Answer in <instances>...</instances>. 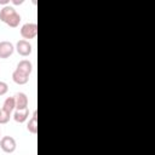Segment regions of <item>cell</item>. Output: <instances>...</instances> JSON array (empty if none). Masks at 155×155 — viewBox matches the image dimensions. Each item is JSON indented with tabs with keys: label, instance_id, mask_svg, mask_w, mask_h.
<instances>
[{
	"label": "cell",
	"instance_id": "5",
	"mask_svg": "<svg viewBox=\"0 0 155 155\" xmlns=\"http://www.w3.org/2000/svg\"><path fill=\"white\" fill-rule=\"evenodd\" d=\"M15 101H16V110H22L28 108L29 99L24 92H18L15 94Z\"/></svg>",
	"mask_w": 155,
	"mask_h": 155
},
{
	"label": "cell",
	"instance_id": "2",
	"mask_svg": "<svg viewBox=\"0 0 155 155\" xmlns=\"http://www.w3.org/2000/svg\"><path fill=\"white\" fill-rule=\"evenodd\" d=\"M0 148L4 153H7V154H11L16 150L17 148V143H16V139L11 136H4L1 139H0Z\"/></svg>",
	"mask_w": 155,
	"mask_h": 155
},
{
	"label": "cell",
	"instance_id": "4",
	"mask_svg": "<svg viewBox=\"0 0 155 155\" xmlns=\"http://www.w3.org/2000/svg\"><path fill=\"white\" fill-rule=\"evenodd\" d=\"M13 51H15V46L12 42L6 41V40L0 41V58L2 59L8 58L10 56H12Z\"/></svg>",
	"mask_w": 155,
	"mask_h": 155
},
{
	"label": "cell",
	"instance_id": "15",
	"mask_svg": "<svg viewBox=\"0 0 155 155\" xmlns=\"http://www.w3.org/2000/svg\"><path fill=\"white\" fill-rule=\"evenodd\" d=\"M12 4H13V5H21V4H23V0H19V1H18V0H13Z\"/></svg>",
	"mask_w": 155,
	"mask_h": 155
},
{
	"label": "cell",
	"instance_id": "3",
	"mask_svg": "<svg viewBox=\"0 0 155 155\" xmlns=\"http://www.w3.org/2000/svg\"><path fill=\"white\" fill-rule=\"evenodd\" d=\"M15 50L17 51L18 54H21V56H23V57H27V56H29V54L31 53L33 47H31V45H30L29 41L22 39V40H18V41H17Z\"/></svg>",
	"mask_w": 155,
	"mask_h": 155
},
{
	"label": "cell",
	"instance_id": "6",
	"mask_svg": "<svg viewBox=\"0 0 155 155\" xmlns=\"http://www.w3.org/2000/svg\"><path fill=\"white\" fill-rule=\"evenodd\" d=\"M12 80L17 85H25L29 81V75L17 70V69H15L13 73H12Z\"/></svg>",
	"mask_w": 155,
	"mask_h": 155
},
{
	"label": "cell",
	"instance_id": "12",
	"mask_svg": "<svg viewBox=\"0 0 155 155\" xmlns=\"http://www.w3.org/2000/svg\"><path fill=\"white\" fill-rule=\"evenodd\" d=\"M2 109L7 113H12L13 109H16V101H15V96L13 97H7L5 101H4V104H2Z\"/></svg>",
	"mask_w": 155,
	"mask_h": 155
},
{
	"label": "cell",
	"instance_id": "10",
	"mask_svg": "<svg viewBox=\"0 0 155 155\" xmlns=\"http://www.w3.org/2000/svg\"><path fill=\"white\" fill-rule=\"evenodd\" d=\"M15 12H16V8H15L13 6H10V5L4 6V7L0 10V21L5 23V21H6L11 15H13Z\"/></svg>",
	"mask_w": 155,
	"mask_h": 155
},
{
	"label": "cell",
	"instance_id": "1",
	"mask_svg": "<svg viewBox=\"0 0 155 155\" xmlns=\"http://www.w3.org/2000/svg\"><path fill=\"white\" fill-rule=\"evenodd\" d=\"M21 35L24 40L34 39L38 35V24L36 23H25L21 28Z\"/></svg>",
	"mask_w": 155,
	"mask_h": 155
},
{
	"label": "cell",
	"instance_id": "8",
	"mask_svg": "<svg viewBox=\"0 0 155 155\" xmlns=\"http://www.w3.org/2000/svg\"><path fill=\"white\" fill-rule=\"evenodd\" d=\"M27 130H28L30 133H33V134H36V133H38V111H36V110L33 113L31 119L28 121V124H27Z\"/></svg>",
	"mask_w": 155,
	"mask_h": 155
},
{
	"label": "cell",
	"instance_id": "13",
	"mask_svg": "<svg viewBox=\"0 0 155 155\" xmlns=\"http://www.w3.org/2000/svg\"><path fill=\"white\" fill-rule=\"evenodd\" d=\"M10 117H11V114L5 111L2 108L0 109V125H4V124H7L10 121Z\"/></svg>",
	"mask_w": 155,
	"mask_h": 155
},
{
	"label": "cell",
	"instance_id": "16",
	"mask_svg": "<svg viewBox=\"0 0 155 155\" xmlns=\"http://www.w3.org/2000/svg\"><path fill=\"white\" fill-rule=\"evenodd\" d=\"M0 4H1V5H4V6H6V5H8V4H10V1H8V0H0Z\"/></svg>",
	"mask_w": 155,
	"mask_h": 155
},
{
	"label": "cell",
	"instance_id": "14",
	"mask_svg": "<svg viewBox=\"0 0 155 155\" xmlns=\"http://www.w3.org/2000/svg\"><path fill=\"white\" fill-rule=\"evenodd\" d=\"M7 91H8V85L6 82H4V81H0V96L6 94Z\"/></svg>",
	"mask_w": 155,
	"mask_h": 155
},
{
	"label": "cell",
	"instance_id": "9",
	"mask_svg": "<svg viewBox=\"0 0 155 155\" xmlns=\"http://www.w3.org/2000/svg\"><path fill=\"white\" fill-rule=\"evenodd\" d=\"M29 116V109H22V110H16L13 114V120L18 124H23Z\"/></svg>",
	"mask_w": 155,
	"mask_h": 155
},
{
	"label": "cell",
	"instance_id": "11",
	"mask_svg": "<svg viewBox=\"0 0 155 155\" xmlns=\"http://www.w3.org/2000/svg\"><path fill=\"white\" fill-rule=\"evenodd\" d=\"M21 15L16 11L13 15H11L6 21H5V24H7L8 27H11V28H16V27H18L19 25V23H21Z\"/></svg>",
	"mask_w": 155,
	"mask_h": 155
},
{
	"label": "cell",
	"instance_id": "7",
	"mask_svg": "<svg viewBox=\"0 0 155 155\" xmlns=\"http://www.w3.org/2000/svg\"><path fill=\"white\" fill-rule=\"evenodd\" d=\"M16 69L22 71V73H24V74H27V75H30L31 71H33V64L28 59H22V61L18 62Z\"/></svg>",
	"mask_w": 155,
	"mask_h": 155
},
{
	"label": "cell",
	"instance_id": "17",
	"mask_svg": "<svg viewBox=\"0 0 155 155\" xmlns=\"http://www.w3.org/2000/svg\"><path fill=\"white\" fill-rule=\"evenodd\" d=\"M0 134H1V131H0Z\"/></svg>",
	"mask_w": 155,
	"mask_h": 155
}]
</instances>
